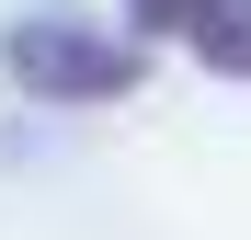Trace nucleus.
I'll return each instance as SVG.
<instances>
[{"mask_svg": "<svg viewBox=\"0 0 251 240\" xmlns=\"http://www.w3.org/2000/svg\"><path fill=\"white\" fill-rule=\"evenodd\" d=\"M137 46H183L205 80H251V0H126Z\"/></svg>", "mask_w": 251, "mask_h": 240, "instance_id": "obj_2", "label": "nucleus"}, {"mask_svg": "<svg viewBox=\"0 0 251 240\" xmlns=\"http://www.w3.org/2000/svg\"><path fill=\"white\" fill-rule=\"evenodd\" d=\"M0 80L46 114H92V103H126L149 80V46L92 23V12H12L0 23Z\"/></svg>", "mask_w": 251, "mask_h": 240, "instance_id": "obj_1", "label": "nucleus"}]
</instances>
